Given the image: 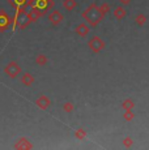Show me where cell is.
<instances>
[{"label":"cell","mask_w":149,"mask_h":150,"mask_svg":"<svg viewBox=\"0 0 149 150\" xmlns=\"http://www.w3.org/2000/svg\"><path fill=\"white\" fill-rule=\"evenodd\" d=\"M81 17L87 21L88 25H90V26H97V25L99 24V22L104 20V14L101 13V11H99V7H97V4H90L89 7L87 8V9L82 12Z\"/></svg>","instance_id":"obj_1"},{"label":"cell","mask_w":149,"mask_h":150,"mask_svg":"<svg viewBox=\"0 0 149 150\" xmlns=\"http://www.w3.org/2000/svg\"><path fill=\"white\" fill-rule=\"evenodd\" d=\"M35 105H37V107L41 108V110H47L51 106V100H50V98L48 97L41 96V97H38L35 99Z\"/></svg>","instance_id":"obj_5"},{"label":"cell","mask_w":149,"mask_h":150,"mask_svg":"<svg viewBox=\"0 0 149 150\" xmlns=\"http://www.w3.org/2000/svg\"><path fill=\"white\" fill-rule=\"evenodd\" d=\"M63 18H64V17H63L62 12L58 11V9H54L48 13V21L51 22L53 26H58V25H60L62 21H63Z\"/></svg>","instance_id":"obj_4"},{"label":"cell","mask_w":149,"mask_h":150,"mask_svg":"<svg viewBox=\"0 0 149 150\" xmlns=\"http://www.w3.org/2000/svg\"><path fill=\"white\" fill-rule=\"evenodd\" d=\"M135 22H136L137 25H143L145 22V17H144V14H137L136 16V18H135Z\"/></svg>","instance_id":"obj_17"},{"label":"cell","mask_w":149,"mask_h":150,"mask_svg":"<svg viewBox=\"0 0 149 150\" xmlns=\"http://www.w3.org/2000/svg\"><path fill=\"white\" fill-rule=\"evenodd\" d=\"M76 7H77L76 0H63V8L65 11H68V12H72Z\"/></svg>","instance_id":"obj_10"},{"label":"cell","mask_w":149,"mask_h":150,"mask_svg":"<svg viewBox=\"0 0 149 150\" xmlns=\"http://www.w3.org/2000/svg\"><path fill=\"white\" fill-rule=\"evenodd\" d=\"M105 42H104V39L101 38V37H93V38H90L89 39V42H88V47L90 48V51L92 52H94V54H99L102 50L105 48Z\"/></svg>","instance_id":"obj_2"},{"label":"cell","mask_w":149,"mask_h":150,"mask_svg":"<svg viewBox=\"0 0 149 150\" xmlns=\"http://www.w3.org/2000/svg\"><path fill=\"white\" fill-rule=\"evenodd\" d=\"M63 110H64L65 112H68V114H70V112H72L73 110H74L73 103L72 102H65L64 105H63Z\"/></svg>","instance_id":"obj_15"},{"label":"cell","mask_w":149,"mask_h":150,"mask_svg":"<svg viewBox=\"0 0 149 150\" xmlns=\"http://www.w3.org/2000/svg\"><path fill=\"white\" fill-rule=\"evenodd\" d=\"M126 14H127L126 9H124L123 7H120V5H118L116 8H114V9H113V16H114V18L118 20V21H120V20L124 18Z\"/></svg>","instance_id":"obj_8"},{"label":"cell","mask_w":149,"mask_h":150,"mask_svg":"<svg viewBox=\"0 0 149 150\" xmlns=\"http://www.w3.org/2000/svg\"><path fill=\"white\" fill-rule=\"evenodd\" d=\"M74 31H76V34L79 37H81V38H84V37H87L88 34H89L90 29H89V25L88 24H79L74 29Z\"/></svg>","instance_id":"obj_6"},{"label":"cell","mask_w":149,"mask_h":150,"mask_svg":"<svg viewBox=\"0 0 149 150\" xmlns=\"http://www.w3.org/2000/svg\"><path fill=\"white\" fill-rule=\"evenodd\" d=\"M123 119L130 122V120L133 119V114L131 112V110H124V114H123Z\"/></svg>","instance_id":"obj_16"},{"label":"cell","mask_w":149,"mask_h":150,"mask_svg":"<svg viewBox=\"0 0 149 150\" xmlns=\"http://www.w3.org/2000/svg\"><path fill=\"white\" fill-rule=\"evenodd\" d=\"M20 81H21V83L24 86H31L34 83V76L31 73H29V72H26V73H22Z\"/></svg>","instance_id":"obj_7"},{"label":"cell","mask_w":149,"mask_h":150,"mask_svg":"<svg viewBox=\"0 0 149 150\" xmlns=\"http://www.w3.org/2000/svg\"><path fill=\"white\" fill-rule=\"evenodd\" d=\"M74 137H76L77 140L82 141L85 137H87V131H84V129H77V131L74 132Z\"/></svg>","instance_id":"obj_12"},{"label":"cell","mask_w":149,"mask_h":150,"mask_svg":"<svg viewBox=\"0 0 149 150\" xmlns=\"http://www.w3.org/2000/svg\"><path fill=\"white\" fill-rule=\"evenodd\" d=\"M35 64L37 65H41V67L46 65V64H47V56H46V55H42V54L37 55V56H35Z\"/></svg>","instance_id":"obj_11"},{"label":"cell","mask_w":149,"mask_h":150,"mask_svg":"<svg viewBox=\"0 0 149 150\" xmlns=\"http://www.w3.org/2000/svg\"><path fill=\"white\" fill-rule=\"evenodd\" d=\"M123 145H124L126 148H128V146H131V145H132V140H131L130 137L124 138V140H123Z\"/></svg>","instance_id":"obj_18"},{"label":"cell","mask_w":149,"mask_h":150,"mask_svg":"<svg viewBox=\"0 0 149 150\" xmlns=\"http://www.w3.org/2000/svg\"><path fill=\"white\" fill-rule=\"evenodd\" d=\"M15 148L16 149H31L33 148V145H31L26 138H21V140H18L15 144Z\"/></svg>","instance_id":"obj_9"},{"label":"cell","mask_w":149,"mask_h":150,"mask_svg":"<svg viewBox=\"0 0 149 150\" xmlns=\"http://www.w3.org/2000/svg\"><path fill=\"white\" fill-rule=\"evenodd\" d=\"M99 7V11H101V13L104 14V16H106L109 12L111 11V8H110V4H107V3H104V4H101V5H98Z\"/></svg>","instance_id":"obj_13"},{"label":"cell","mask_w":149,"mask_h":150,"mask_svg":"<svg viewBox=\"0 0 149 150\" xmlns=\"http://www.w3.org/2000/svg\"><path fill=\"white\" fill-rule=\"evenodd\" d=\"M119 1H120V4L127 5V4H130V3H131V0H119Z\"/></svg>","instance_id":"obj_19"},{"label":"cell","mask_w":149,"mask_h":150,"mask_svg":"<svg viewBox=\"0 0 149 150\" xmlns=\"http://www.w3.org/2000/svg\"><path fill=\"white\" fill-rule=\"evenodd\" d=\"M4 72L9 79H17L20 76V73H21V67L16 62H9L4 67Z\"/></svg>","instance_id":"obj_3"},{"label":"cell","mask_w":149,"mask_h":150,"mask_svg":"<svg viewBox=\"0 0 149 150\" xmlns=\"http://www.w3.org/2000/svg\"><path fill=\"white\" fill-rule=\"evenodd\" d=\"M122 108L123 110H132L133 108V102L131 99H124L122 102Z\"/></svg>","instance_id":"obj_14"}]
</instances>
